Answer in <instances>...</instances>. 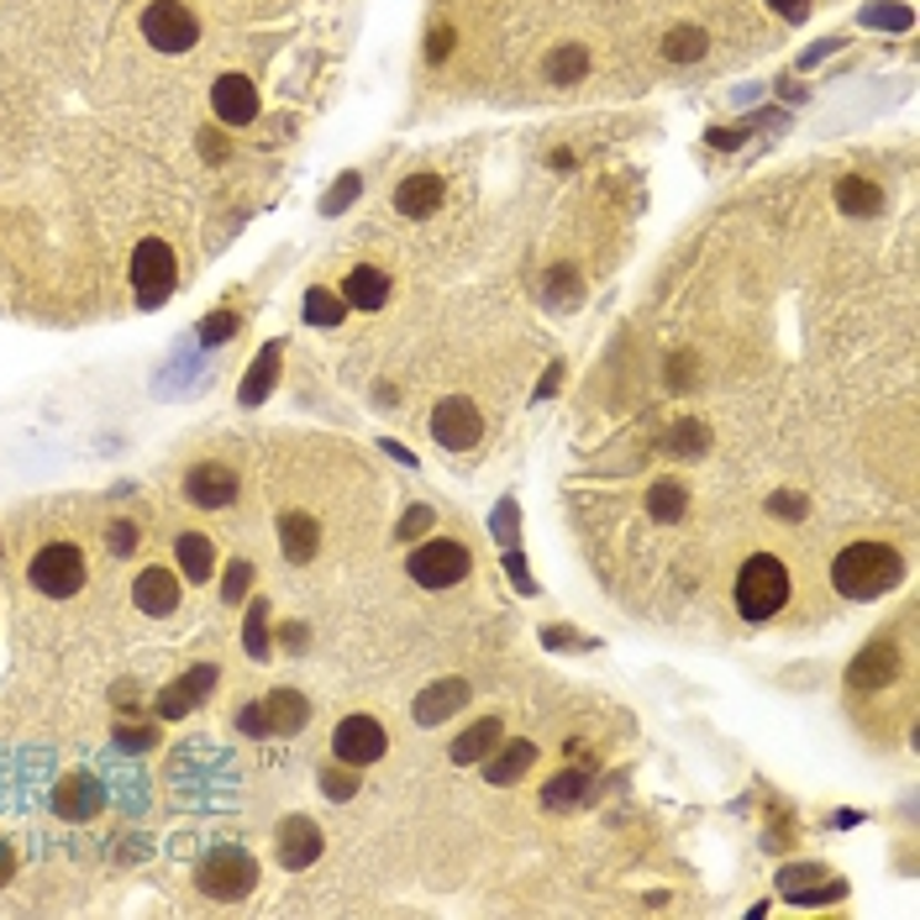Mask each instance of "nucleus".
I'll list each match as a JSON object with an SVG mask.
<instances>
[{"instance_id": "nucleus-20", "label": "nucleus", "mask_w": 920, "mask_h": 920, "mask_svg": "<svg viewBox=\"0 0 920 920\" xmlns=\"http://www.w3.org/2000/svg\"><path fill=\"white\" fill-rule=\"evenodd\" d=\"M532 758H537V747H532V741H505V747L489 752V762H484V779H489V783H516L520 774L532 768Z\"/></svg>"}, {"instance_id": "nucleus-34", "label": "nucleus", "mask_w": 920, "mask_h": 920, "mask_svg": "<svg viewBox=\"0 0 920 920\" xmlns=\"http://www.w3.org/2000/svg\"><path fill=\"white\" fill-rule=\"evenodd\" d=\"M247 584H253V563H232V568H226V584H221V595H226V600H242Z\"/></svg>"}, {"instance_id": "nucleus-2", "label": "nucleus", "mask_w": 920, "mask_h": 920, "mask_svg": "<svg viewBox=\"0 0 920 920\" xmlns=\"http://www.w3.org/2000/svg\"><path fill=\"white\" fill-rule=\"evenodd\" d=\"M783 600H789V574H783V563L774 553H758V558L741 563L737 574V610L747 620H768L779 616Z\"/></svg>"}, {"instance_id": "nucleus-41", "label": "nucleus", "mask_w": 920, "mask_h": 920, "mask_svg": "<svg viewBox=\"0 0 920 920\" xmlns=\"http://www.w3.org/2000/svg\"><path fill=\"white\" fill-rule=\"evenodd\" d=\"M237 726H242V731H253V737H259V731H269V720H263V705H247V710L237 716Z\"/></svg>"}, {"instance_id": "nucleus-31", "label": "nucleus", "mask_w": 920, "mask_h": 920, "mask_svg": "<svg viewBox=\"0 0 920 920\" xmlns=\"http://www.w3.org/2000/svg\"><path fill=\"white\" fill-rule=\"evenodd\" d=\"M684 501H689V495H684V484H653V495H647V510H653V516L658 520H679L684 516Z\"/></svg>"}, {"instance_id": "nucleus-22", "label": "nucleus", "mask_w": 920, "mask_h": 920, "mask_svg": "<svg viewBox=\"0 0 920 920\" xmlns=\"http://www.w3.org/2000/svg\"><path fill=\"white\" fill-rule=\"evenodd\" d=\"M894 668H900V658H894V647H883V641H873L868 653H862L858 663H852V684L858 689H879V684L894 679Z\"/></svg>"}, {"instance_id": "nucleus-26", "label": "nucleus", "mask_w": 920, "mask_h": 920, "mask_svg": "<svg viewBox=\"0 0 920 920\" xmlns=\"http://www.w3.org/2000/svg\"><path fill=\"white\" fill-rule=\"evenodd\" d=\"M274 374H280V342H274V347H263V358L247 368V384H242V405H259L263 395H269Z\"/></svg>"}, {"instance_id": "nucleus-40", "label": "nucleus", "mask_w": 920, "mask_h": 920, "mask_svg": "<svg viewBox=\"0 0 920 920\" xmlns=\"http://www.w3.org/2000/svg\"><path fill=\"white\" fill-rule=\"evenodd\" d=\"M774 516L800 520V516H805V501H795V495H774Z\"/></svg>"}, {"instance_id": "nucleus-7", "label": "nucleus", "mask_w": 920, "mask_h": 920, "mask_svg": "<svg viewBox=\"0 0 920 920\" xmlns=\"http://www.w3.org/2000/svg\"><path fill=\"white\" fill-rule=\"evenodd\" d=\"M253 883H259V862L247 858L242 847H216V852L201 862V889L216 894V900H242Z\"/></svg>"}, {"instance_id": "nucleus-30", "label": "nucleus", "mask_w": 920, "mask_h": 920, "mask_svg": "<svg viewBox=\"0 0 920 920\" xmlns=\"http://www.w3.org/2000/svg\"><path fill=\"white\" fill-rule=\"evenodd\" d=\"M663 53L674 63H695V59H705V32L700 27H674L668 38H663Z\"/></svg>"}, {"instance_id": "nucleus-15", "label": "nucleus", "mask_w": 920, "mask_h": 920, "mask_svg": "<svg viewBox=\"0 0 920 920\" xmlns=\"http://www.w3.org/2000/svg\"><path fill=\"white\" fill-rule=\"evenodd\" d=\"M211 689H216V668H190L174 689H163V695H159V716H169V720L184 716V710H190V705H201Z\"/></svg>"}, {"instance_id": "nucleus-38", "label": "nucleus", "mask_w": 920, "mask_h": 920, "mask_svg": "<svg viewBox=\"0 0 920 920\" xmlns=\"http://www.w3.org/2000/svg\"><path fill=\"white\" fill-rule=\"evenodd\" d=\"M111 547H117V553H132V547H138V526H132V520H111Z\"/></svg>"}, {"instance_id": "nucleus-46", "label": "nucleus", "mask_w": 920, "mask_h": 920, "mask_svg": "<svg viewBox=\"0 0 920 920\" xmlns=\"http://www.w3.org/2000/svg\"><path fill=\"white\" fill-rule=\"evenodd\" d=\"M11 868H17V852H11V847H6V841H0V883L11 879Z\"/></svg>"}, {"instance_id": "nucleus-47", "label": "nucleus", "mask_w": 920, "mask_h": 920, "mask_svg": "<svg viewBox=\"0 0 920 920\" xmlns=\"http://www.w3.org/2000/svg\"><path fill=\"white\" fill-rule=\"evenodd\" d=\"M121 741H127V747H148V741H153V731H121Z\"/></svg>"}, {"instance_id": "nucleus-37", "label": "nucleus", "mask_w": 920, "mask_h": 920, "mask_svg": "<svg viewBox=\"0 0 920 920\" xmlns=\"http://www.w3.org/2000/svg\"><path fill=\"white\" fill-rule=\"evenodd\" d=\"M426 526H432V505H411V510H405V520H401V537L411 542V537H421Z\"/></svg>"}, {"instance_id": "nucleus-4", "label": "nucleus", "mask_w": 920, "mask_h": 920, "mask_svg": "<svg viewBox=\"0 0 920 920\" xmlns=\"http://www.w3.org/2000/svg\"><path fill=\"white\" fill-rule=\"evenodd\" d=\"M142 38L153 42L159 53H190L201 42V21L190 17L180 0H153L142 11Z\"/></svg>"}, {"instance_id": "nucleus-28", "label": "nucleus", "mask_w": 920, "mask_h": 920, "mask_svg": "<svg viewBox=\"0 0 920 920\" xmlns=\"http://www.w3.org/2000/svg\"><path fill=\"white\" fill-rule=\"evenodd\" d=\"M347 316V301H342L337 290H305V321L311 326H337V321Z\"/></svg>"}, {"instance_id": "nucleus-10", "label": "nucleus", "mask_w": 920, "mask_h": 920, "mask_svg": "<svg viewBox=\"0 0 920 920\" xmlns=\"http://www.w3.org/2000/svg\"><path fill=\"white\" fill-rule=\"evenodd\" d=\"M184 495H190V505H201V510H221V505L237 501V474L226 463H195L190 479H184Z\"/></svg>"}, {"instance_id": "nucleus-24", "label": "nucleus", "mask_w": 920, "mask_h": 920, "mask_svg": "<svg viewBox=\"0 0 920 920\" xmlns=\"http://www.w3.org/2000/svg\"><path fill=\"white\" fill-rule=\"evenodd\" d=\"M280 537H284V558L305 563L311 553H316V520H311V516H284L280 520Z\"/></svg>"}, {"instance_id": "nucleus-33", "label": "nucleus", "mask_w": 920, "mask_h": 920, "mask_svg": "<svg viewBox=\"0 0 920 920\" xmlns=\"http://www.w3.org/2000/svg\"><path fill=\"white\" fill-rule=\"evenodd\" d=\"M547 295L558 305H574V295H579V274L574 269H558V274H547Z\"/></svg>"}, {"instance_id": "nucleus-25", "label": "nucleus", "mask_w": 920, "mask_h": 920, "mask_svg": "<svg viewBox=\"0 0 920 920\" xmlns=\"http://www.w3.org/2000/svg\"><path fill=\"white\" fill-rule=\"evenodd\" d=\"M589 74V53H584L579 42H563L558 53L547 59V80L553 84H579Z\"/></svg>"}, {"instance_id": "nucleus-45", "label": "nucleus", "mask_w": 920, "mask_h": 920, "mask_svg": "<svg viewBox=\"0 0 920 920\" xmlns=\"http://www.w3.org/2000/svg\"><path fill=\"white\" fill-rule=\"evenodd\" d=\"M447 53H453V32L437 27V32H432V59H447Z\"/></svg>"}, {"instance_id": "nucleus-32", "label": "nucleus", "mask_w": 920, "mask_h": 920, "mask_svg": "<svg viewBox=\"0 0 920 920\" xmlns=\"http://www.w3.org/2000/svg\"><path fill=\"white\" fill-rule=\"evenodd\" d=\"M668 447L674 453H705V426L700 421H684L679 432H668Z\"/></svg>"}, {"instance_id": "nucleus-36", "label": "nucleus", "mask_w": 920, "mask_h": 920, "mask_svg": "<svg viewBox=\"0 0 920 920\" xmlns=\"http://www.w3.org/2000/svg\"><path fill=\"white\" fill-rule=\"evenodd\" d=\"M247 653H253V658H263V653H269V637H263V605H253V616H247Z\"/></svg>"}, {"instance_id": "nucleus-35", "label": "nucleus", "mask_w": 920, "mask_h": 920, "mask_svg": "<svg viewBox=\"0 0 920 920\" xmlns=\"http://www.w3.org/2000/svg\"><path fill=\"white\" fill-rule=\"evenodd\" d=\"M232 332H237V316H232V311H216V316L201 321V337L205 342H226Z\"/></svg>"}, {"instance_id": "nucleus-21", "label": "nucleus", "mask_w": 920, "mask_h": 920, "mask_svg": "<svg viewBox=\"0 0 920 920\" xmlns=\"http://www.w3.org/2000/svg\"><path fill=\"white\" fill-rule=\"evenodd\" d=\"M263 720H269V731H301L305 720H311V705L295 689H274L269 705H263Z\"/></svg>"}, {"instance_id": "nucleus-16", "label": "nucleus", "mask_w": 920, "mask_h": 920, "mask_svg": "<svg viewBox=\"0 0 920 920\" xmlns=\"http://www.w3.org/2000/svg\"><path fill=\"white\" fill-rule=\"evenodd\" d=\"M53 810H59L63 820H90L101 810V783L84 779V774H69V779L59 783V795H53Z\"/></svg>"}, {"instance_id": "nucleus-42", "label": "nucleus", "mask_w": 920, "mask_h": 920, "mask_svg": "<svg viewBox=\"0 0 920 920\" xmlns=\"http://www.w3.org/2000/svg\"><path fill=\"white\" fill-rule=\"evenodd\" d=\"M768 6H774L779 17H789V21H800L805 11H810V0H768Z\"/></svg>"}, {"instance_id": "nucleus-29", "label": "nucleus", "mask_w": 920, "mask_h": 920, "mask_svg": "<svg viewBox=\"0 0 920 920\" xmlns=\"http://www.w3.org/2000/svg\"><path fill=\"white\" fill-rule=\"evenodd\" d=\"M180 568L190 579H211V568H216V547L211 537H180Z\"/></svg>"}, {"instance_id": "nucleus-5", "label": "nucleus", "mask_w": 920, "mask_h": 920, "mask_svg": "<svg viewBox=\"0 0 920 920\" xmlns=\"http://www.w3.org/2000/svg\"><path fill=\"white\" fill-rule=\"evenodd\" d=\"M405 568H411V579H416L421 589H447V584H458L463 574H468V547L453 537L421 542Z\"/></svg>"}, {"instance_id": "nucleus-3", "label": "nucleus", "mask_w": 920, "mask_h": 920, "mask_svg": "<svg viewBox=\"0 0 920 920\" xmlns=\"http://www.w3.org/2000/svg\"><path fill=\"white\" fill-rule=\"evenodd\" d=\"M27 574H32V584H38L42 595L69 600V595H80V584H84V553L74 542H48Z\"/></svg>"}, {"instance_id": "nucleus-17", "label": "nucleus", "mask_w": 920, "mask_h": 920, "mask_svg": "<svg viewBox=\"0 0 920 920\" xmlns=\"http://www.w3.org/2000/svg\"><path fill=\"white\" fill-rule=\"evenodd\" d=\"M501 737H505V720L501 716L474 720V726H468V731L453 741V762H484L489 752H495V747H501Z\"/></svg>"}, {"instance_id": "nucleus-23", "label": "nucleus", "mask_w": 920, "mask_h": 920, "mask_svg": "<svg viewBox=\"0 0 920 920\" xmlns=\"http://www.w3.org/2000/svg\"><path fill=\"white\" fill-rule=\"evenodd\" d=\"M837 205L847 211V216H873V211H883V190L879 184L858 180V174H847V180L837 184Z\"/></svg>"}, {"instance_id": "nucleus-43", "label": "nucleus", "mask_w": 920, "mask_h": 920, "mask_svg": "<svg viewBox=\"0 0 920 920\" xmlns=\"http://www.w3.org/2000/svg\"><path fill=\"white\" fill-rule=\"evenodd\" d=\"M873 27H910V11H868Z\"/></svg>"}, {"instance_id": "nucleus-11", "label": "nucleus", "mask_w": 920, "mask_h": 920, "mask_svg": "<svg viewBox=\"0 0 920 920\" xmlns=\"http://www.w3.org/2000/svg\"><path fill=\"white\" fill-rule=\"evenodd\" d=\"M211 105H216V117L226 121V127H247V121L259 117V90H253L247 74H226V80H216V90H211Z\"/></svg>"}, {"instance_id": "nucleus-19", "label": "nucleus", "mask_w": 920, "mask_h": 920, "mask_svg": "<svg viewBox=\"0 0 920 920\" xmlns=\"http://www.w3.org/2000/svg\"><path fill=\"white\" fill-rule=\"evenodd\" d=\"M342 295H347V305H358V311H380L390 301V280H384L374 263H358L347 274V284H342Z\"/></svg>"}, {"instance_id": "nucleus-12", "label": "nucleus", "mask_w": 920, "mask_h": 920, "mask_svg": "<svg viewBox=\"0 0 920 920\" xmlns=\"http://www.w3.org/2000/svg\"><path fill=\"white\" fill-rule=\"evenodd\" d=\"M463 705H468V684L463 679H437L416 695V720L421 726H442L447 716H458Z\"/></svg>"}, {"instance_id": "nucleus-6", "label": "nucleus", "mask_w": 920, "mask_h": 920, "mask_svg": "<svg viewBox=\"0 0 920 920\" xmlns=\"http://www.w3.org/2000/svg\"><path fill=\"white\" fill-rule=\"evenodd\" d=\"M174 280H180V269H174V253H169V242L148 237L132 253V290H138L142 305H163L174 295Z\"/></svg>"}, {"instance_id": "nucleus-1", "label": "nucleus", "mask_w": 920, "mask_h": 920, "mask_svg": "<svg viewBox=\"0 0 920 920\" xmlns=\"http://www.w3.org/2000/svg\"><path fill=\"white\" fill-rule=\"evenodd\" d=\"M900 579H904V558L889 542H852L831 563V584H837L847 600H879Z\"/></svg>"}, {"instance_id": "nucleus-14", "label": "nucleus", "mask_w": 920, "mask_h": 920, "mask_svg": "<svg viewBox=\"0 0 920 920\" xmlns=\"http://www.w3.org/2000/svg\"><path fill=\"white\" fill-rule=\"evenodd\" d=\"M132 600H138L142 616H169L180 605V579L169 568H148L138 579V589H132Z\"/></svg>"}, {"instance_id": "nucleus-9", "label": "nucleus", "mask_w": 920, "mask_h": 920, "mask_svg": "<svg viewBox=\"0 0 920 920\" xmlns=\"http://www.w3.org/2000/svg\"><path fill=\"white\" fill-rule=\"evenodd\" d=\"M384 747H390V737H384V726L374 716H347L337 726V737H332V752H337L347 768H368V762H380Z\"/></svg>"}, {"instance_id": "nucleus-18", "label": "nucleus", "mask_w": 920, "mask_h": 920, "mask_svg": "<svg viewBox=\"0 0 920 920\" xmlns=\"http://www.w3.org/2000/svg\"><path fill=\"white\" fill-rule=\"evenodd\" d=\"M442 205V180L437 174H411V180L395 190V211L401 216H432Z\"/></svg>"}, {"instance_id": "nucleus-13", "label": "nucleus", "mask_w": 920, "mask_h": 920, "mask_svg": "<svg viewBox=\"0 0 920 920\" xmlns=\"http://www.w3.org/2000/svg\"><path fill=\"white\" fill-rule=\"evenodd\" d=\"M316 858H321L316 820H305V816L284 820V826H280V862H284V868H311Z\"/></svg>"}, {"instance_id": "nucleus-39", "label": "nucleus", "mask_w": 920, "mask_h": 920, "mask_svg": "<svg viewBox=\"0 0 920 920\" xmlns=\"http://www.w3.org/2000/svg\"><path fill=\"white\" fill-rule=\"evenodd\" d=\"M353 195H358V174H347V180H342L337 190H332V195H326V211H337V205H347V201H353Z\"/></svg>"}, {"instance_id": "nucleus-27", "label": "nucleus", "mask_w": 920, "mask_h": 920, "mask_svg": "<svg viewBox=\"0 0 920 920\" xmlns=\"http://www.w3.org/2000/svg\"><path fill=\"white\" fill-rule=\"evenodd\" d=\"M584 795H589V779H584L579 768H568V774H558V779H547V789H542V800L553 805V810H574Z\"/></svg>"}, {"instance_id": "nucleus-44", "label": "nucleus", "mask_w": 920, "mask_h": 920, "mask_svg": "<svg viewBox=\"0 0 920 920\" xmlns=\"http://www.w3.org/2000/svg\"><path fill=\"white\" fill-rule=\"evenodd\" d=\"M326 795H353V789H358V783H353V774H326Z\"/></svg>"}, {"instance_id": "nucleus-8", "label": "nucleus", "mask_w": 920, "mask_h": 920, "mask_svg": "<svg viewBox=\"0 0 920 920\" xmlns=\"http://www.w3.org/2000/svg\"><path fill=\"white\" fill-rule=\"evenodd\" d=\"M432 437H437L447 453H468V447L484 437L479 405L463 401V395H447V401L432 411Z\"/></svg>"}]
</instances>
